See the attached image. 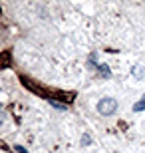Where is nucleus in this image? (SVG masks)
I'll return each mask as SVG.
<instances>
[{
  "instance_id": "f257e3e1",
  "label": "nucleus",
  "mask_w": 145,
  "mask_h": 153,
  "mask_svg": "<svg viewBox=\"0 0 145 153\" xmlns=\"http://www.w3.org/2000/svg\"><path fill=\"white\" fill-rule=\"evenodd\" d=\"M115 109H117V102L113 97H103V100L97 102V111L101 115H112Z\"/></svg>"
},
{
  "instance_id": "f03ea898",
  "label": "nucleus",
  "mask_w": 145,
  "mask_h": 153,
  "mask_svg": "<svg viewBox=\"0 0 145 153\" xmlns=\"http://www.w3.org/2000/svg\"><path fill=\"white\" fill-rule=\"evenodd\" d=\"M131 74H133L135 78H143V76H145V68L141 66V64H135L133 70H131Z\"/></svg>"
},
{
  "instance_id": "7ed1b4c3",
  "label": "nucleus",
  "mask_w": 145,
  "mask_h": 153,
  "mask_svg": "<svg viewBox=\"0 0 145 153\" xmlns=\"http://www.w3.org/2000/svg\"><path fill=\"white\" fill-rule=\"evenodd\" d=\"M141 109H145V97H143V100H139V102L133 105V111H141Z\"/></svg>"
},
{
  "instance_id": "20e7f679",
  "label": "nucleus",
  "mask_w": 145,
  "mask_h": 153,
  "mask_svg": "<svg viewBox=\"0 0 145 153\" xmlns=\"http://www.w3.org/2000/svg\"><path fill=\"white\" fill-rule=\"evenodd\" d=\"M0 96H2V94H0ZM0 105H2V100H0Z\"/></svg>"
}]
</instances>
